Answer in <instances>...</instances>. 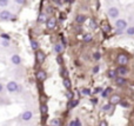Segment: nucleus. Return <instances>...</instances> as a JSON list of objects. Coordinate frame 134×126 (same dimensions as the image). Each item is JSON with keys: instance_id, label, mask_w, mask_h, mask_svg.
Instances as JSON below:
<instances>
[{"instance_id": "24", "label": "nucleus", "mask_w": 134, "mask_h": 126, "mask_svg": "<svg viewBox=\"0 0 134 126\" xmlns=\"http://www.w3.org/2000/svg\"><path fill=\"white\" fill-rule=\"evenodd\" d=\"M46 21V14H40L39 18H38V23H45Z\"/></svg>"}, {"instance_id": "31", "label": "nucleus", "mask_w": 134, "mask_h": 126, "mask_svg": "<svg viewBox=\"0 0 134 126\" xmlns=\"http://www.w3.org/2000/svg\"><path fill=\"white\" fill-rule=\"evenodd\" d=\"M82 94H85V95H91V90L89 89H82Z\"/></svg>"}, {"instance_id": "1", "label": "nucleus", "mask_w": 134, "mask_h": 126, "mask_svg": "<svg viewBox=\"0 0 134 126\" xmlns=\"http://www.w3.org/2000/svg\"><path fill=\"white\" fill-rule=\"evenodd\" d=\"M6 89H7L8 92H17V91L20 90L19 85H18L15 81H8L7 85H6Z\"/></svg>"}, {"instance_id": "23", "label": "nucleus", "mask_w": 134, "mask_h": 126, "mask_svg": "<svg viewBox=\"0 0 134 126\" xmlns=\"http://www.w3.org/2000/svg\"><path fill=\"white\" fill-rule=\"evenodd\" d=\"M78 104H79V100H78V99H75V100H72V101H69V105H68V107H69V108H73V107L78 106Z\"/></svg>"}, {"instance_id": "8", "label": "nucleus", "mask_w": 134, "mask_h": 126, "mask_svg": "<svg viewBox=\"0 0 134 126\" xmlns=\"http://www.w3.org/2000/svg\"><path fill=\"white\" fill-rule=\"evenodd\" d=\"M46 78H47V73L45 71L40 70L36 72V80L38 81H44V80H46Z\"/></svg>"}, {"instance_id": "38", "label": "nucleus", "mask_w": 134, "mask_h": 126, "mask_svg": "<svg viewBox=\"0 0 134 126\" xmlns=\"http://www.w3.org/2000/svg\"><path fill=\"white\" fill-rule=\"evenodd\" d=\"M1 38H4V39H6V40H9V35H7V34H2Z\"/></svg>"}, {"instance_id": "2", "label": "nucleus", "mask_w": 134, "mask_h": 126, "mask_svg": "<svg viewBox=\"0 0 134 126\" xmlns=\"http://www.w3.org/2000/svg\"><path fill=\"white\" fill-rule=\"evenodd\" d=\"M116 63L119 64L120 66H126L127 63H128L127 56H125V54H119V56L116 57Z\"/></svg>"}, {"instance_id": "11", "label": "nucleus", "mask_w": 134, "mask_h": 126, "mask_svg": "<svg viewBox=\"0 0 134 126\" xmlns=\"http://www.w3.org/2000/svg\"><path fill=\"white\" fill-rule=\"evenodd\" d=\"M53 50H54V52H55L57 54H60V53H63V51H64V45H63V44H55L54 47H53Z\"/></svg>"}, {"instance_id": "9", "label": "nucleus", "mask_w": 134, "mask_h": 126, "mask_svg": "<svg viewBox=\"0 0 134 126\" xmlns=\"http://www.w3.org/2000/svg\"><path fill=\"white\" fill-rule=\"evenodd\" d=\"M32 117H33L32 111H25V112L21 114V119H22V120H25V121L31 120V119H32Z\"/></svg>"}, {"instance_id": "13", "label": "nucleus", "mask_w": 134, "mask_h": 126, "mask_svg": "<svg viewBox=\"0 0 134 126\" xmlns=\"http://www.w3.org/2000/svg\"><path fill=\"white\" fill-rule=\"evenodd\" d=\"M116 73L120 74V75H126V74L128 73V70H127V67H125V66H120V67L116 70Z\"/></svg>"}, {"instance_id": "40", "label": "nucleus", "mask_w": 134, "mask_h": 126, "mask_svg": "<svg viewBox=\"0 0 134 126\" xmlns=\"http://www.w3.org/2000/svg\"><path fill=\"white\" fill-rule=\"evenodd\" d=\"M99 92H102V89H101V87H98V89H95V93H99Z\"/></svg>"}, {"instance_id": "45", "label": "nucleus", "mask_w": 134, "mask_h": 126, "mask_svg": "<svg viewBox=\"0 0 134 126\" xmlns=\"http://www.w3.org/2000/svg\"><path fill=\"white\" fill-rule=\"evenodd\" d=\"M121 32H122V31H121V30H120V28H119V30H118V31H116V33H118V34H120V33H121Z\"/></svg>"}, {"instance_id": "26", "label": "nucleus", "mask_w": 134, "mask_h": 126, "mask_svg": "<svg viewBox=\"0 0 134 126\" xmlns=\"http://www.w3.org/2000/svg\"><path fill=\"white\" fill-rule=\"evenodd\" d=\"M1 46H4V47H8V46H9V40L2 39V40H1Z\"/></svg>"}, {"instance_id": "34", "label": "nucleus", "mask_w": 134, "mask_h": 126, "mask_svg": "<svg viewBox=\"0 0 134 126\" xmlns=\"http://www.w3.org/2000/svg\"><path fill=\"white\" fill-rule=\"evenodd\" d=\"M66 98H67V99H69V100H71V99L73 98V93L68 91V92H67V93H66Z\"/></svg>"}, {"instance_id": "35", "label": "nucleus", "mask_w": 134, "mask_h": 126, "mask_svg": "<svg viewBox=\"0 0 134 126\" xmlns=\"http://www.w3.org/2000/svg\"><path fill=\"white\" fill-rule=\"evenodd\" d=\"M100 71V66H94L93 67V73H98Z\"/></svg>"}, {"instance_id": "41", "label": "nucleus", "mask_w": 134, "mask_h": 126, "mask_svg": "<svg viewBox=\"0 0 134 126\" xmlns=\"http://www.w3.org/2000/svg\"><path fill=\"white\" fill-rule=\"evenodd\" d=\"M53 1H54V2L57 4V5H59V6L61 5V0H53Z\"/></svg>"}, {"instance_id": "28", "label": "nucleus", "mask_w": 134, "mask_h": 126, "mask_svg": "<svg viewBox=\"0 0 134 126\" xmlns=\"http://www.w3.org/2000/svg\"><path fill=\"white\" fill-rule=\"evenodd\" d=\"M93 59H94V60H100V59H101L100 52H95V53L93 54Z\"/></svg>"}, {"instance_id": "19", "label": "nucleus", "mask_w": 134, "mask_h": 126, "mask_svg": "<svg viewBox=\"0 0 134 126\" xmlns=\"http://www.w3.org/2000/svg\"><path fill=\"white\" fill-rule=\"evenodd\" d=\"M49 126H61V121L59 119H52L49 121Z\"/></svg>"}, {"instance_id": "44", "label": "nucleus", "mask_w": 134, "mask_h": 126, "mask_svg": "<svg viewBox=\"0 0 134 126\" xmlns=\"http://www.w3.org/2000/svg\"><path fill=\"white\" fill-rule=\"evenodd\" d=\"M2 90H4V85H2V84L0 83V93L2 92Z\"/></svg>"}, {"instance_id": "18", "label": "nucleus", "mask_w": 134, "mask_h": 126, "mask_svg": "<svg viewBox=\"0 0 134 126\" xmlns=\"http://www.w3.org/2000/svg\"><path fill=\"white\" fill-rule=\"evenodd\" d=\"M116 71L115 70H109L108 72H107V75H108V78H111V79H115L116 78Z\"/></svg>"}, {"instance_id": "37", "label": "nucleus", "mask_w": 134, "mask_h": 126, "mask_svg": "<svg viewBox=\"0 0 134 126\" xmlns=\"http://www.w3.org/2000/svg\"><path fill=\"white\" fill-rule=\"evenodd\" d=\"M17 4H19V5H22V4H25V0H14Z\"/></svg>"}, {"instance_id": "16", "label": "nucleus", "mask_w": 134, "mask_h": 126, "mask_svg": "<svg viewBox=\"0 0 134 126\" xmlns=\"http://www.w3.org/2000/svg\"><path fill=\"white\" fill-rule=\"evenodd\" d=\"M63 85L66 87L67 90H71V87H72V83H71V80H69L68 78H64V80H63Z\"/></svg>"}, {"instance_id": "15", "label": "nucleus", "mask_w": 134, "mask_h": 126, "mask_svg": "<svg viewBox=\"0 0 134 126\" xmlns=\"http://www.w3.org/2000/svg\"><path fill=\"white\" fill-rule=\"evenodd\" d=\"M85 20H86V15H84V14H78L76 18H75V21L78 24H84Z\"/></svg>"}, {"instance_id": "36", "label": "nucleus", "mask_w": 134, "mask_h": 126, "mask_svg": "<svg viewBox=\"0 0 134 126\" xmlns=\"http://www.w3.org/2000/svg\"><path fill=\"white\" fill-rule=\"evenodd\" d=\"M57 61H58V64H61V63H63V57H61V56H58Z\"/></svg>"}, {"instance_id": "4", "label": "nucleus", "mask_w": 134, "mask_h": 126, "mask_svg": "<svg viewBox=\"0 0 134 126\" xmlns=\"http://www.w3.org/2000/svg\"><path fill=\"white\" fill-rule=\"evenodd\" d=\"M119 8H116V7H111L109 9H108V15L111 17V18H113V19H116L118 17H119Z\"/></svg>"}, {"instance_id": "10", "label": "nucleus", "mask_w": 134, "mask_h": 126, "mask_svg": "<svg viewBox=\"0 0 134 126\" xmlns=\"http://www.w3.org/2000/svg\"><path fill=\"white\" fill-rule=\"evenodd\" d=\"M120 101H121V99H120V95H118V94L112 95V97H111V99H109V104H112V105L120 104Z\"/></svg>"}, {"instance_id": "5", "label": "nucleus", "mask_w": 134, "mask_h": 126, "mask_svg": "<svg viewBox=\"0 0 134 126\" xmlns=\"http://www.w3.org/2000/svg\"><path fill=\"white\" fill-rule=\"evenodd\" d=\"M11 18H12V13H11L9 11L4 9V11L0 12V19H1V20H9Z\"/></svg>"}, {"instance_id": "17", "label": "nucleus", "mask_w": 134, "mask_h": 126, "mask_svg": "<svg viewBox=\"0 0 134 126\" xmlns=\"http://www.w3.org/2000/svg\"><path fill=\"white\" fill-rule=\"evenodd\" d=\"M47 111H48L47 105H46V104H41V105H40V112H41V114H42V116H46V114H47Z\"/></svg>"}, {"instance_id": "22", "label": "nucleus", "mask_w": 134, "mask_h": 126, "mask_svg": "<svg viewBox=\"0 0 134 126\" xmlns=\"http://www.w3.org/2000/svg\"><path fill=\"white\" fill-rule=\"evenodd\" d=\"M31 47L33 48L34 51H38V48H39V44H38V41H35V40H31Z\"/></svg>"}, {"instance_id": "7", "label": "nucleus", "mask_w": 134, "mask_h": 126, "mask_svg": "<svg viewBox=\"0 0 134 126\" xmlns=\"http://www.w3.org/2000/svg\"><path fill=\"white\" fill-rule=\"evenodd\" d=\"M115 26H116L118 28H120V30H124V28L127 27V21H126L125 19H118V20L115 21Z\"/></svg>"}, {"instance_id": "32", "label": "nucleus", "mask_w": 134, "mask_h": 126, "mask_svg": "<svg viewBox=\"0 0 134 126\" xmlns=\"http://www.w3.org/2000/svg\"><path fill=\"white\" fill-rule=\"evenodd\" d=\"M102 28H103V31H105V32H108L109 30H111L109 25H106V24H103V25H102Z\"/></svg>"}, {"instance_id": "20", "label": "nucleus", "mask_w": 134, "mask_h": 126, "mask_svg": "<svg viewBox=\"0 0 134 126\" xmlns=\"http://www.w3.org/2000/svg\"><path fill=\"white\" fill-rule=\"evenodd\" d=\"M111 92H112V89H111V87H108V89H106V90H103V91H102L101 97H102V98H107V97L109 95Z\"/></svg>"}, {"instance_id": "3", "label": "nucleus", "mask_w": 134, "mask_h": 126, "mask_svg": "<svg viewBox=\"0 0 134 126\" xmlns=\"http://www.w3.org/2000/svg\"><path fill=\"white\" fill-rule=\"evenodd\" d=\"M35 58H36V61L39 64H42L45 61V59H46V54L41 51V50H38L36 51V54H35Z\"/></svg>"}, {"instance_id": "33", "label": "nucleus", "mask_w": 134, "mask_h": 126, "mask_svg": "<svg viewBox=\"0 0 134 126\" xmlns=\"http://www.w3.org/2000/svg\"><path fill=\"white\" fill-rule=\"evenodd\" d=\"M89 25H91L92 28H97V23H95L94 20H91V21H89Z\"/></svg>"}, {"instance_id": "29", "label": "nucleus", "mask_w": 134, "mask_h": 126, "mask_svg": "<svg viewBox=\"0 0 134 126\" xmlns=\"http://www.w3.org/2000/svg\"><path fill=\"white\" fill-rule=\"evenodd\" d=\"M9 0H0V7H6L8 5Z\"/></svg>"}, {"instance_id": "21", "label": "nucleus", "mask_w": 134, "mask_h": 126, "mask_svg": "<svg viewBox=\"0 0 134 126\" xmlns=\"http://www.w3.org/2000/svg\"><path fill=\"white\" fill-rule=\"evenodd\" d=\"M92 39H93V35H92V34H89V33L84 35V41H85V42H91V41H92Z\"/></svg>"}, {"instance_id": "6", "label": "nucleus", "mask_w": 134, "mask_h": 126, "mask_svg": "<svg viewBox=\"0 0 134 126\" xmlns=\"http://www.w3.org/2000/svg\"><path fill=\"white\" fill-rule=\"evenodd\" d=\"M57 25V19L55 18H49L47 21H46V27L48 30H53Z\"/></svg>"}, {"instance_id": "43", "label": "nucleus", "mask_w": 134, "mask_h": 126, "mask_svg": "<svg viewBox=\"0 0 134 126\" xmlns=\"http://www.w3.org/2000/svg\"><path fill=\"white\" fill-rule=\"evenodd\" d=\"M75 121H76V125L78 126H81V121H80L79 119H75Z\"/></svg>"}, {"instance_id": "30", "label": "nucleus", "mask_w": 134, "mask_h": 126, "mask_svg": "<svg viewBox=\"0 0 134 126\" xmlns=\"http://www.w3.org/2000/svg\"><path fill=\"white\" fill-rule=\"evenodd\" d=\"M111 108H112V104H106V105H103V107H102L103 111H111Z\"/></svg>"}, {"instance_id": "12", "label": "nucleus", "mask_w": 134, "mask_h": 126, "mask_svg": "<svg viewBox=\"0 0 134 126\" xmlns=\"http://www.w3.org/2000/svg\"><path fill=\"white\" fill-rule=\"evenodd\" d=\"M11 61L14 64V65H20V64H21V58H20L19 54H14V56H12Z\"/></svg>"}, {"instance_id": "39", "label": "nucleus", "mask_w": 134, "mask_h": 126, "mask_svg": "<svg viewBox=\"0 0 134 126\" xmlns=\"http://www.w3.org/2000/svg\"><path fill=\"white\" fill-rule=\"evenodd\" d=\"M69 126H78L76 125V121H75V120H72V121L69 123Z\"/></svg>"}, {"instance_id": "27", "label": "nucleus", "mask_w": 134, "mask_h": 126, "mask_svg": "<svg viewBox=\"0 0 134 126\" xmlns=\"http://www.w3.org/2000/svg\"><path fill=\"white\" fill-rule=\"evenodd\" d=\"M120 106L124 108H128L130 107V103L128 101H120Z\"/></svg>"}, {"instance_id": "42", "label": "nucleus", "mask_w": 134, "mask_h": 126, "mask_svg": "<svg viewBox=\"0 0 134 126\" xmlns=\"http://www.w3.org/2000/svg\"><path fill=\"white\" fill-rule=\"evenodd\" d=\"M100 126H108V125H107V123L103 120V121H101V123H100Z\"/></svg>"}, {"instance_id": "14", "label": "nucleus", "mask_w": 134, "mask_h": 126, "mask_svg": "<svg viewBox=\"0 0 134 126\" xmlns=\"http://www.w3.org/2000/svg\"><path fill=\"white\" fill-rule=\"evenodd\" d=\"M115 84H116L118 86H122V85L126 84V79H125L124 77H116V78H115Z\"/></svg>"}, {"instance_id": "25", "label": "nucleus", "mask_w": 134, "mask_h": 126, "mask_svg": "<svg viewBox=\"0 0 134 126\" xmlns=\"http://www.w3.org/2000/svg\"><path fill=\"white\" fill-rule=\"evenodd\" d=\"M126 33H127L128 35H134V26H132V27H128V28L126 30Z\"/></svg>"}]
</instances>
